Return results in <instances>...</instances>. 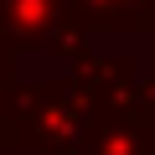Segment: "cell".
<instances>
[{"mask_svg":"<svg viewBox=\"0 0 155 155\" xmlns=\"http://www.w3.org/2000/svg\"><path fill=\"white\" fill-rule=\"evenodd\" d=\"M98 114L78 98L72 78H36L21 83L16 109H11V150H36V155H78L93 145Z\"/></svg>","mask_w":155,"mask_h":155,"instance_id":"1","label":"cell"},{"mask_svg":"<svg viewBox=\"0 0 155 155\" xmlns=\"http://www.w3.org/2000/svg\"><path fill=\"white\" fill-rule=\"evenodd\" d=\"M72 88H78V98H83L98 119L104 114H119V109H134L140 98H150V78L140 72V62L129 57V52H114V57H88V62H78L72 72Z\"/></svg>","mask_w":155,"mask_h":155,"instance_id":"2","label":"cell"},{"mask_svg":"<svg viewBox=\"0 0 155 155\" xmlns=\"http://www.w3.org/2000/svg\"><path fill=\"white\" fill-rule=\"evenodd\" d=\"M88 150L93 155H155V83H150V98H140L134 109L104 114Z\"/></svg>","mask_w":155,"mask_h":155,"instance_id":"3","label":"cell"},{"mask_svg":"<svg viewBox=\"0 0 155 155\" xmlns=\"http://www.w3.org/2000/svg\"><path fill=\"white\" fill-rule=\"evenodd\" d=\"M67 0H0V31L21 52H47L52 31L67 21Z\"/></svg>","mask_w":155,"mask_h":155,"instance_id":"4","label":"cell"},{"mask_svg":"<svg viewBox=\"0 0 155 155\" xmlns=\"http://www.w3.org/2000/svg\"><path fill=\"white\" fill-rule=\"evenodd\" d=\"M67 11L88 31H134V36L155 31V5L150 0H67Z\"/></svg>","mask_w":155,"mask_h":155,"instance_id":"5","label":"cell"},{"mask_svg":"<svg viewBox=\"0 0 155 155\" xmlns=\"http://www.w3.org/2000/svg\"><path fill=\"white\" fill-rule=\"evenodd\" d=\"M47 52H52V57H62V62H67V72H72L78 62H88V57H93V31L78 21V16H67V21L52 31Z\"/></svg>","mask_w":155,"mask_h":155,"instance_id":"6","label":"cell"},{"mask_svg":"<svg viewBox=\"0 0 155 155\" xmlns=\"http://www.w3.org/2000/svg\"><path fill=\"white\" fill-rule=\"evenodd\" d=\"M78 155H93V150H78Z\"/></svg>","mask_w":155,"mask_h":155,"instance_id":"7","label":"cell"},{"mask_svg":"<svg viewBox=\"0 0 155 155\" xmlns=\"http://www.w3.org/2000/svg\"><path fill=\"white\" fill-rule=\"evenodd\" d=\"M150 5H155V0H150Z\"/></svg>","mask_w":155,"mask_h":155,"instance_id":"8","label":"cell"}]
</instances>
